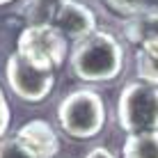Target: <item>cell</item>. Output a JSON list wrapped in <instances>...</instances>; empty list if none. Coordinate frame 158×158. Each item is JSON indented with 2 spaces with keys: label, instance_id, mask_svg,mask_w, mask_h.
<instances>
[{
  "label": "cell",
  "instance_id": "cell-10",
  "mask_svg": "<svg viewBox=\"0 0 158 158\" xmlns=\"http://www.w3.org/2000/svg\"><path fill=\"white\" fill-rule=\"evenodd\" d=\"M60 0H25L21 7V16L28 19V25H53Z\"/></svg>",
  "mask_w": 158,
  "mask_h": 158
},
{
  "label": "cell",
  "instance_id": "cell-14",
  "mask_svg": "<svg viewBox=\"0 0 158 158\" xmlns=\"http://www.w3.org/2000/svg\"><path fill=\"white\" fill-rule=\"evenodd\" d=\"M85 158H115V154L110 149H106V147H94V149L87 151Z\"/></svg>",
  "mask_w": 158,
  "mask_h": 158
},
{
  "label": "cell",
  "instance_id": "cell-15",
  "mask_svg": "<svg viewBox=\"0 0 158 158\" xmlns=\"http://www.w3.org/2000/svg\"><path fill=\"white\" fill-rule=\"evenodd\" d=\"M12 2H16V0H0V7H5V5H12Z\"/></svg>",
  "mask_w": 158,
  "mask_h": 158
},
{
  "label": "cell",
  "instance_id": "cell-3",
  "mask_svg": "<svg viewBox=\"0 0 158 158\" xmlns=\"http://www.w3.org/2000/svg\"><path fill=\"white\" fill-rule=\"evenodd\" d=\"M117 124L128 135L158 131V85L131 80L117 99Z\"/></svg>",
  "mask_w": 158,
  "mask_h": 158
},
{
  "label": "cell",
  "instance_id": "cell-6",
  "mask_svg": "<svg viewBox=\"0 0 158 158\" xmlns=\"http://www.w3.org/2000/svg\"><path fill=\"white\" fill-rule=\"evenodd\" d=\"M5 78H7V87L25 103H41L51 96L55 87V71L28 62L16 51L5 62Z\"/></svg>",
  "mask_w": 158,
  "mask_h": 158
},
{
  "label": "cell",
  "instance_id": "cell-1",
  "mask_svg": "<svg viewBox=\"0 0 158 158\" xmlns=\"http://www.w3.org/2000/svg\"><path fill=\"white\" fill-rule=\"evenodd\" d=\"M69 67L83 83H110L124 71V46L112 32L96 30L71 48Z\"/></svg>",
  "mask_w": 158,
  "mask_h": 158
},
{
  "label": "cell",
  "instance_id": "cell-4",
  "mask_svg": "<svg viewBox=\"0 0 158 158\" xmlns=\"http://www.w3.org/2000/svg\"><path fill=\"white\" fill-rule=\"evenodd\" d=\"M124 39L135 48L138 80L158 85V9H144L128 19Z\"/></svg>",
  "mask_w": 158,
  "mask_h": 158
},
{
  "label": "cell",
  "instance_id": "cell-11",
  "mask_svg": "<svg viewBox=\"0 0 158 158\" xmlns=\"http://www.w3.org/2000/svg\"><path fill=\"white\" fill-rule=\"evenodd\" d=\"M103 5L117 16H124L126 21L147 9V0H103Z\"/></svg>",
  "mask_w": 158,
  "mask_h": 158
},
{
  "label": "cell",
  "instance_id": "cell-2",
  "mask_svg": "<svg viewBox=\"0 0 158 158\" xmlns=\"http://www.w3.org/2000/svg\"><path fill=\"white\" fill-rule=\"evenodd\" d=\"M106 103L103 96L92 87H78L69 92L57 106L60 128L76 140H92L106 126Z\"/></svg>",
  "mask_w": 158,
  "mask_h": 158
},
{
  "label": "cell",
  "instance_id": "cell-9",
  "mask_svg": "<svg viewBox=\"0 0 158 158\" xmlns=\"http://www.w3.org/2000/svg\"><path fill=\"white\" fill-rule=\"evenodd\" d=\"M122 158H158V131L128 135L122 147Z\"/></svg>",
  "mask_w": 158,
  "mask_h": 158
},
{
  "label": "cell",
  "instance_id": "cell-13",
  "mask_svg": "<svg viewBox=\"0 0 158 158\" xmlns=\"http://www.w3.org/2000/svg\"><path fill=\"white\" fill-rule=\"evenodd\" d=\"M9 122H12V110H9V101L5 96V89L0 87V140L5 138L9 128Z\"/></svg>",
  "mask_w": 158,
  "mask_h": 158
},
{
  "label": "cell",
  "instance_id": "cell-12",
  "mask_svg": "<svg viewBox=\"0 0 158 158\" xmlns=\"http://www.w3.org/2000/svg\"><path fill=\"white\" fill-rule=\"evenodd\" d=\"M0 158H32L23 144L16 138H2L0 140Z\"/></svg>",
  "mask_w": 158,
  "mask_h": 158
},
{
  "label": "cell",
  "instance_id": "cell-5",
  "mask_svg": "<svg viewBox=\"0 0 158 158\" xmlns=\"http://www.w3.org/2000/svg\"><path fill=\"white\" fill-rule=\"evenodd\" d=\"M16 53L37 67L55 71L67 60L69 41L53 25H25L16 39Z\"/></svg>",
  "mask_w": 158,
  "mask_h": 158
},
{
  "label": "cell",
  "instance_id": "cell-7",
  "mask_svg": "<svg viewBox=\"0 0 158 158\" xmlns=\"http://www.w3.org/2000/svg\"><path fill=\"white\" fill-rule=\"evenodd\" d=\"M53 28L62 32L67 41L78 44L96 32V14L85 2L60 0L55 16H53Z\"/></svg>",
  "mask_w": 158,
  "mask_h": 158
},
{
  "label": "cell",
  "instance_id": "cell-8",
  "mask_svg": "<svg viewBox=\"0 0 158 158\" xmlns=\"http://www.w3.org/2000/svg\"><path fill=\"white\" fill-rule=\"evenodd\" d=\"M32 158H55L60 154V135L46 119H30L14 135Z\"/></svg>",
  "mask_w": 158,
  "mask_h": 158
}]
</instances>
